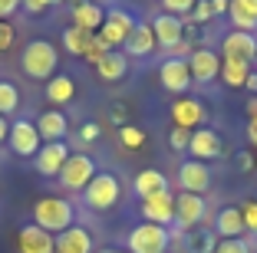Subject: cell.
Masks as SVG:
<instances>
[{
    "mask_svg": "<svg viewBox=\"0 0 257 253\" xmlns=\"http://www.w3.org/2000/svg\"><path fill=\"white\" fill-rule=\"evenodd\" d=\"M33 223L43 227L46 233H63L76 223V204L69 197H56V194H46L33 204Z\"/></svg>",
    "mask_w": 257,
    "mask_h": 253,
    "instance_id": "6da1fadb",
    "label": "cell"
},
{
    "mask_svg": "<svg viewBox=\"0 0 257 253\" xmlns=\"http://www.w3.org/2000/svg\"><path fill=\"white\" fill-rule=\"evenodd\" d=\"M20 66L30 79H53L60 66V53L50 40H30L20 53Z\"/></svg>",
    "mask_w": 257,
    "mask_h": 253,
    "instance_id": "7a4b0ae2",
    "label": "cell"
},
{
    "mask_svg": "<svg viewBox=\"0 0 257 253\" xmlns=\"http://www.w3.org/2000/svg\"><path fill=\"white\" fill-rule=\"evenodd\" d=\"M119 201H122V181L115 178L112 171H96V178H92L83 191V204L89 210H96V214H106V210H112Z\"/></svg>",
    "mask_w": 257,
    "mask_h": 253,
    "instance_id": "3957f363",
    "label": "cell"
},
{
    "mask_svg": "<svg viewBox=\"0 0 257 253\" xmlns=\"http://www.w3.org/2000/svg\"><path fill=\"white\" fill-rule=\"evenodd\" d=\"M128 253H172V230L159 223H136L125 237Z\"/></svg>",
    "mask_w": 257,
    "mask_h": 253,
    "instance_id": "277c9868",
    "label": "cell"
},
{
    "mask_svg": "<svg viewBox=\"0 0 257 253\" xmlns=\"http://www.w3.org/2000/svg\"><path fill=\"white\" fill-rule=\"evenodd\" d=\"M136 17H132V10H122V7H109L106 10V23H102V30L96 33L102 43H106V50H122L125 46V40L132 37V30H136Z\"/></svg>",
    "mask_w": 257,
    "mask_h": 253,
    "instance_id": "5b68a950",
    "label": "cell"
},
{
    "mask_svg": "<svg viewBox=\"0 0 257 253\" xmlns=\"http://www.w3.org/2000/svg\"><path fill=\"white\" fill-rule=\"evenodd\" d=\"M7 145L17 158H33L40 148H43V138L37 132V122L33 119H14L10 122V135H7Z\"/></svg>",
    "mask_w": 257,
    "mask_h": 253,
    "instance_id": "8992f818",
    "label": "cell"
},
{
    "mask_svg": "<svg viewBox=\"0 0 257 253\" xmlns=\"http://www.w3.org/2000/svg\"><path fill=\"white\" fill-rule=\"evenodd\" d=\"M92 178H96V161L89 155H83V151L69 155V161L63 164V171H60V184L73 194H83Z\"/></svg>",
    "mask_w": 257,
    "mask_h": 253,
    "instance_id": "52a82bcc",
    "label": "cell"
},
{
    "mask_svg": "<svg viewBox=\"0 0 257 253\" xmlns=\"http://www.w3.org/2000/svg\"><path fill=\"white\" fill-rule=\"evenodd\" d=\"M204 214H208V201L198 194H175V230H195L204 227Z\"/></svg>",
    "mask_w": 257,
    "mask_h": 253,
    "instance_id": "ba28073f",
    "label": "cell"
},
{
    "mask_svg": "<svg viewBox=\"0 0 257 253\" xmlns=\"http://www.w3.org/2000/svg\"><path fill=\"white\" fill-rule=\"evenodd\" d=\"M172 122H175V128H188V132H195V128L208 125V109H204V102L195 99L191 92L188 96H178L172 102Z\"/></svg>",
    "mask_w": 257,
    "mask_h": 253,
    "instance_id": "9c48e42d",
    "label": "cell"
},
{
    "mask_svg": "<svg viewBox=\"0 0 257 253\" xmlns=\"http://www.w3.org/2000/svg\"><path fill=\"white\" fill-rule=\"evenodd\" d=\"M159 82L162 89L172 92V96H188L191 92V69H188V60H175V56H168L165 63L159 66Z\"/></svg>",
    "mask_w": 257,
    "mask_h": 253,
    "instance_id": "30bf717a",
    "label": "cell"
},
{
    "mask_svg": "<svg viewBox=\"0 0 257 253\" xmlns=\"http://www.w3.org/2000/svg\"><path fill=\"white\" fill-rule=\"evenodd\" d=\"M188 69H191V82L195 86H208L221 76V53H214L211 46H198L188 56Z\"/></svg>",
    "mask_w": 257,
    "mask_h": 253,
    "instance_id": "8fae6325",
    "label": "cell"
},
{
    "mask_svg": "<svg viewBox=\"0 0 257 253\" xmlns=\"http://www.w3.org/2000/svg\"><path fill=\"white\" fill-rule=\"evenodd\" d=\"M69 145L66 142H43V148L33 155V168H37L40 178H60L63 164L69 161Z\"/></svg>",
    "mask_w": 257,
    "mask_h": 253,
    "instance_id": "7c38bea8",
    "label": "cell"
},
{
    "mask_svg": "<svg viewBox=\"0 0 257 253\" xmlns=\"http://www.w3.org/2000/svg\"><path fill=\"white\" fill-rule=\"evenodd\" d=\"M221 60H244V63H254V60H257V33L227 30L224 37H221Z\"/></svg>",
    "mask_w": 257,
    "mask_h": 253,
    "instance_id": "4fadbf2b",
    "label": "cell"
},
{
    "mask_svg": "<svg viewBox=\"0 0 257 253\" xmlns=\"http://www.w3.org/2000/svg\"><path fill=\"white\" fill-rule=\"evenodd\" d=\"M139 214L145 223H159V227H175V194H155V197H145L139 201Z\"/></svg>",
    "mask_w": 257,
    "mask_h": 253,
    "instance_id": "5bb4252c",
    "label": "cell"
},
{
    "mask_svg": "<svg viewBox=\"0 0 257 253\" xmlns=\"http://www.w3.org/2000/svg\"><path fill=\"white\" fill-rule=\"evenodd\" d=\"M188 155L195 158V161H214V158L224 155V138H221V132H214V128H195L191 132V145H188Z\"/></svg>",
    "mask_w": 257,
    "mask_h": 253,
    "instance_id": "9a60e30c",
    "label": "cell"
},
{
    "mask_svg": "<svg viewBox=\"0 0 257 253\" xmlns=\"http://www.w3.org/2000/svg\"><path fill=\"white\" fill-rule=\"evenodd\" d=\"M175 181H178V187H182L185 194H198V197H204V191L211 187V168L204 161H182V168H178V174H175Z\"/></svg>",
    "mask_w": 257,
    "mask_h": 253,
    "instance_id": "2e32d148",
    "label": "cell"
},
{
    "mask_svg": "<svg viewBox=\"0 0 257 253\" xmlns=\"http://www.w3.org/2000/svg\"><path fill=\"white\" fill-rule=\"evenodd\" d=\"M17 250L20 253H56V237L46 233L37 223H23L17 233Z\"/></svg>",
    "mask_w": 257,
    "mask_h": 253,
    "instance_id": "e0dca14e",
    "label": "cell"
},
{
    "mask_svg": "<svg viewBox=\"0 0 257 253\" xmlns=\"http://www.w3.org/2000/svg\"><path fill=\"white\" fill-rule=\"evenodd\" d=\"M152 30H155V43L165 46V50H175L178 43H185V20L172 14H159L152 20Z\"/></svg>",
    "mask_w": 257,
    "mask_h": 253,
    "instance_id": "ac0fdd59",
    "label": "cell"
},
{
    "mask_svg": "<svg viewBox=\"0 0 257 253\" xmlns=\"http://www.w3.org/2000/svg\"><path fill=\"white\" fill-rule=\"evenodd\" d=\"M172 243H182L188 253H214V246H218V233L208 230V227H195V230H175L172 227ZM178 246V250H182Z\"/></svg>",
    "mask_w": 257,
    "mask_h": 253,
    "instance_id": "d6986e66",
    "label": "cell"
},
{
    "mask_svg": "<svg viewBox=\"0 0 257 253\" xmlns=\"http://www.w3.org/2000/svg\"><path fill=\"white\" fill-rule=\"evenodd\" d=\"M56 253H96V240H92L89 227L73 223L69 230L56 233Z\"/></svg>",
    "mask_w": 257,
    "mask_h": 253,
    "instance_id": "ffe728a7",
    "label": "cell"
},
{
    "mask_svg": "<svg viewBox=\"0 0 257 253\" xmlns=\"http://www.w3.org/2000/svg\"><path fill=\"white\" fill-rule=\"evenodd\" d=\"M214 233H218V240H237V237H244L247 227H244L241 207H234V204L221 207L218 217H214Z\"/></svg>",
    "mask_w": 257,
    "mask_h": 253,
    "instance_id": "44dd1931",
    "label": "cell"
},
{
    "mask_svg": "<svg viewBox=\"0 0 257 253\" xmlns=\"http://www.w3.org/2000/svg\"><path fill=\"white\" fill-rule=\"evenodd\" d=\"M37 132H40L43 142H63L66 132H69V122L60 109H46L37 115Z\"/></svg>",
    "mask_w": 257,
    "mask_h": 253,
    "instance_id": "7402d4cb",
    "label": "cell"
},
{
    "mask_svg": "<svg viewBox=\"0 0 257 253\" xmlns=\"http://www.w3.org/2000/svg\"><path fill=\"white\" fill-rule=\"evenodd\" d=\"M155 46H159V43H155V30H152V23L139 20L136 30H132V37H128L125 46H122V53H125V56H136V60H142V56H149Z\"/></svg>",
    "mask_w": 257,
    "mask_h": 253,
    "instance_id": "603a6c76",
    "label": "cell"
},
{
    "mask_svg": "<svg viewBox=\"0 0 257 253\" xmlns=\"http://www.w3.org/2000/svg\"><path fill=\"white\" fill-rule=\"evenodd\" d=\"M132 191L139 194V201L145 197H155V194H168V178L159 171V168H142L132 181Z\"/></svg>",
    "mask_w": 257,
    "mask_h": 253,
    "instance_id": "cb8c5ba5",
    "label": "cell"
},
{
    "mask_svg": "<svg viewBox=\"0 0 257 253\" xmlns=\"http://www.w3.org/2000/svg\"><path fill=\"white\" fill-rule=\"evenodd\" d=\"M69 14H73V27H76V30H83V33H99V30H102V23H106V10L99 7V4H92V0L73 7Z\"/></svg>",
    "mask_w": 257,
    "mask_h": 253,
    "instance_id": "d4e9b609",
    "label": "cell"
},
{
    "mask_svg": "<svg viewBox=\"0 0 257 253\" xmlns=\"http://www.w3.org/2000/svg\"><path fill=\"white\" fill-rule=\"evenodd\" d=\"M128 73V56L122 50H109L102 60L96 63V76L102 82H122Z\"/></svg>",
    "mask_w": 257,
    "mask_h": 253,
    "instance_id": "484cf974",
    "label": "cell"
},
{
    "mask_svg": "<svg viewBox=\"0 0 257 253\" xmlns=\"http://www.w3.org/2000/svg\"><path fill=\"white\" fill-rule=\"evenodd\" d=\"M46 102L50 105H66L76 99V79L69 73H56L53 79H46V89H43Z\"/></svg>",
    "mask_w": 257,
    "mask_h": 253,
    "instance_id": "4316f807",
    "label": "cell"
},
{
    "mask_svg": "<svg viewBox=\"0 0 257 253\" xmlns=\"http://www.w3.org/2000/svg\"><path fill=\"white\" fill-rule=\"evenodd\" d=\"M231 30H244V33H257V0H231Z\"/></svg>",
    "mask_w": 257,
    "mask_h": 253,
    "instance_id": "83f0119b",
    "label": "cell"
},
{
    "mask_svg": "<svg viewBox=\"0 0 257 253\" xmlns=\"http://www.w3.org/2000/svg\"><path fill=\"white\" fill-rule=\"evenodd\" d=\"M250 69H254V63H244V60H221V76H218V79L224 82L227 89H244V82H247Z\"/></svg>",
    "mask_w": 257,
    "mask_h": 253,
    "instance_id": "f1b7e54d",
    "label": "cell"
},
{
    "mask_svg": "<svg viewBox=\"0 0 257 253\" xmlns=\"http://www.w3.org/2000/svg\"><path fill=\"white\" fill-rule=\"evenodd\" d=\"M89 40H92V33L76 30L73 23L63 30V46H66V53H73V56H79V60H83V53H86V46H89Z\"/></svg>",
    "mask_w": 257,
    "mask_h": 253,
    "instance_id": "f546056e",
    "label": "cell"
},
{
    "mask_svg": "<svg viewBox=\"0 0 257 253\" xmlns=\"http://www.w3.org/2000/svg\"><path fill=\"white\" fill-rule=\"evenodd\" d=\"M20 109V89H17L10 79H0V115L7 119Z\"/></svg>",
    "mask_w": 257,
    "mask_h": 253,
    "instance_id": "4dcf8cb0",
    "label": "cell"
},
{
    "mask_svg": "<svg viewBox=\"0 0 257 253\" xmlns=\"http://www.w3.org/2000/svg\"><path fill=\"white\" fill-rule=\"evenodd\" d=\"M119 142H122V148H128V151H139L145 145V132L139 125H122L119 128Z\"/></svg>",
    "mask_w": 257,
    "mask_h": 253,
    "instance_id": "1f68e13d",
    "label": "cell"
},
{
    "mask_svg": "<svg viewBox=\"0 0 257 253\" xmlns=\"http://www.w3.org/2000/svg\"><path fill=\"white\" fill-rule=\"evenodd\" d=\"M159 4L165 7V14L182 17V20H185V17H188L191 10H195V4H198V0H159Z\"/></svg>",
    "mask_w": 257,
    "mask_h": 253,
    "instance_id": "d6a6232c",
    "label": "cell"
},
{
    "mask_svg": "<svg viewBox=\"0 0 257 253\" xmlns=\"http://www.w3.org/2000/svg\"><path fill=\"white\" fill-rule=\"evenodd\" d=\"M214 253H254V246H250V240H244V237H237V240H218Z\"/></svg>",
    "mask_w": 257,
    "mask_h": 253,
    "instance_id": "836d02e7",
    "label": "cell"
},
{
    "mask_svg": "<svg viewBox=\"0 0 257 253\" xmlns=\"http://www.w3.org/2000/svg\"><path fill=\"white\" fill-rule=\"evenodd\" d=\"M188 145H191V132L172 125V132H168V148L172 151H188Z\"/></svg>",
    "mask_w": 257,
    "mask_h": 253,
    "instance_id": "e575fe53",
    "label": "cell"
},
{
    "mask_svg": "<svg viewBox=\"0 0 257 253\" xmlns=\"http://www.w3.org/2000/svg\"><path fill=\"white\" fill-rule=\"evenodd\" d=\"M106 53H109V50H106V43H102V40H99L96 33H92L89 46H86V53H83V60H86V63H92V66H96V63L102 60V56H106Z\"/></svg>",
    "mask_w": 257,
    "mask_h": 253,
    "instance_id": "d590c367",
    "label": "cell"
},
{
    "mask_svg": "<svg viewBox=\"0 0 257 253\" xmlns=\"http://www.w3.org/2000/svg\"><path fill=\"white\" fill-rule=\"evenodd\" d=\"M188 20H191V23H208V20H214L211 0H198V4H195V10L188 14Z\"/></svg>",
    "mask_w": 257,
    "mask_h": 253,
    "instance_id": "8d00e7d4",
    "label": "cell"
},
{
    "mask_svg": "<svg viewBox=\"0 0 257 253\" xmlns=\"http://www.w3.org/2000/svg\"><path fill=\"white\" fill-rule=\"evenodd\" d=\"M17 43V27L10 20H0V53H7Z\"/></svg>",
    "mask_w": 257,
    "mask_h": 253,
    "instance_id": "74e56055",
    "label": "cell"
},
{
    "mask_svg": "<svg viewBox=\"0 0 257 253\" xmlns=\"http://www.w3.org/2000/svg\"><path fill=\"white\" fill-rule=\"evenodd\" d=\"M241 217H244V227L250 233H257V201H244L241 204Z\"/></svg>",
    "mask_w": 257,
    "mask_h": 253,
    "instance_id": "f35d334b",
    "label": "cell"
},
{
    "mask_svg": "<svg viewBox=\"0 0 257 253\" xmlns=\"http://www.w3.org/2000/svg\"><path fill=\"white\" fill-rule=\"evenodd\" d=\"M237 164H241V171H254L257 168V155L254 151H237Z\"/></svg>",
    "mask_w": 257,
    "mask_h": 253,
    "instance_id": "ab89813d",
    "label": "cell"
},
{
    "mask_svg": "<svg viewBox=\"0 0 257 253\" xmlns=\"http://www.w3.org/2000/svg\"><path fill=\"white\" fill-rule=\"evenodd\" d=\"M23 0H0V20H10V17L20 10Z\"/></svg>",
    "mask_w": 257,
    "mask_h": 253,
    "instance_id": "60d3db41",
    "label": "cell"
},
{
    "mask_svg": "<svg viewBox=\"0 0 257 253\" xmlns=\"http://www.w3.org/2000/svg\"><path fill=\"white\" fill-rule=\"evenodd\" d=\"M20 7L27 10V14H30V17H40V14H46V10H50V7H46V4H43V0H23Z\"/></svg>",
    "mask_w": 257,
    "mask_h": 253,
    "instance_id": "b9f144b4",
    "label": "cell"
},
{
    "mask_svg": "<svg viewBox=\"0 0 257 253\" xmlns=\"http://www.w3.org/2000/svg\"><path fill=\"white\" fill-rule=\"evenodd\" d=\"M79 138H83V142H96L99 138V125L96 122H86V125L79 128Z\"/></svg>",
    "mask_w": 257,
    "mask_h": 253,
    "instance_id": "7bdbcfd3",
    "label": "cell"
},
{
    "mask_svg": "<svg viewBox=\"0 0 257 253\" xmlns=\"http://www.w3.org/2000/svg\"><path fill=\"white\" fill-rule=\"evenodd\" d=\"M211 10H214V17L227 14V10H231V0H211Z\"/></svg>",
    "mask_w": 257,
    "mask_h": 253,
    "instance_id": "ee69618b",
    "label": "cell"
},
{
    "mask_svg": "<svg viewBox=\"0 0 257 253\" xmlns=\"http://www.w3.org/2000/svg\"><path fill=\"white\" fill-rule=\"evenodd\" d=\"M7 135H10V119H4V115H0V145L7 142Z\"/></svg>",
    "mask_w": 257,
    "mask_h": 253,
    "instance_id": "f6af8a7d",
    "label": "cell"
},
{
    "mask_svg": "<svg viewBox=\"0 0 257 253\" xmlns=\"http://www.w3.org/2000/svg\"><path fill=\"white\" fill-rule=\"evenodd\" d=\"M244 89H250L257 96V69H250V76H247V82H244Z\"/></svg>",
    "mask_w": 257,
    "mask_h": 253,
    "instance_id": "bcb514c9",
    "label": "cell"
},
{
    "mask_svg": "<svg viewBox=\"0 0 257 253\" xmlns=\"http://www.w3.org/2000/svg\"><path fill=\"white\" fill-rule=\"evenodd\" d=\"M247 115H250V122L257 125V96H250V102H247Z\"/></svg>",
    "mask_w": 257,
    "mask_h": 253,
    "instance_id": "7dc6e473",
    "label": "cell"
},
{
    "mask_svg": "<svg viewBox=\"0 0 257 253\" xmlns=\"http://www.w3.org/2000/svg\"><path fill=\"white\" fill-rule=\"evenodd\" d=\"M99 253H128V250H115V246H109V250H99Z\"/></svg>",
    "mask_w": 257,
    "mask_h": 253,
    "instance_id": "c3c4849f",
    "label": "cell"
},
{
    "mask_svg": "<svg viewBox=\"0 0 257 253\" xmlns=\"http://www.w3.org/2000/svg\"><path fill=\"white\" fill-rule=\"evenodd\" d=\"M46 7H56V4H63V0H43Z\"/></svg>",
    "mask_w": 257,
    "mask_h": 253,
    "instance_id": "681fc988",
    "label": "cell"
},
{
    "mask_svg": "<svg viewBox=\"0 0 257 253\" xmlns=\"http://www.w3.org/2000/svg\"><path fill=\"white\" fill-rule=\"evenodd\" d=\"M79 4H86V0H69V7H79Z\"/></svg>",
    "mask_w": 257,
    "mask_h": 253,
    "instance_id": "f907efd6",
    "label": "cell"
},
{
    "mask_svg": "<svg viewBox=\"0 0 257 253\" xmlns=\"http://www.w3.org/2000/svg\"><path fill=\"white\" fill-rule=\"evenodd\" d=\"M254 66H257V60H254Z\"/></svg>",
    "mask_w": 257,
    "mask_h": 253,
    "instance_id": "816d5d0a",
    "label": "cell"
}]
</instances>
